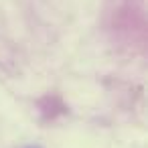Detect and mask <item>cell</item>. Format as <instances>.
Masks as SVG:
<instances>
[{
  "label": "cell",
  "mask_w": 148,
  "mask_h": 148,
  "mask_svg": "<svg viewBox=\"0 0 148 148\" xmlns=\"http://www.w3.org/2000/svg\"><path fill=\"white\" fill-rule=\"evenodd\" d=\"M27 148H39V146H27Z\"/></svg>",
  "instance_id": "6da1fadb"
}]
</instances>
